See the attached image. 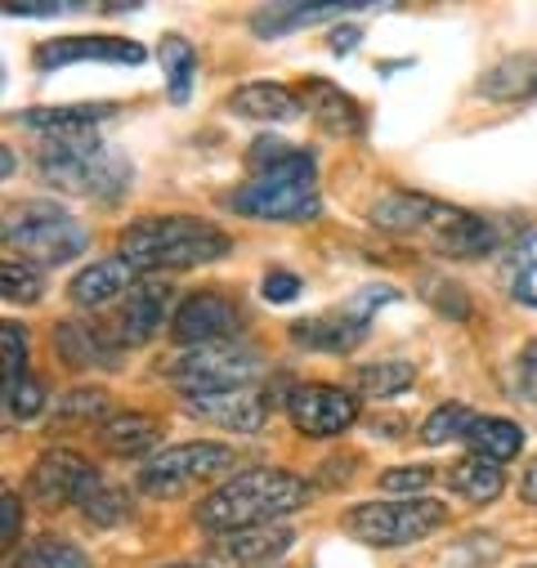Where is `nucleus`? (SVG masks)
<instances>
[{
  "label": "nucleus",
  "instance_id": "obj_44",
  "mask_svg": "<svg viewBox=\"0 0 537 568\" xmlns=\"http://www.w3.org/2000/svg\"><path fill=\"white\" fill-rule=\"evenodd\" d=\"M519 497H524L528 506H537V457L528 462V470H524V479H519Z\"/></svg>",
  "mask_w": 537,
  "mask_h": 568
},
{
  "label": "nucleus",
  "instance_id": "obj_20",
  "mask_svg": "<svg viewBox=\"0 0 537 568\" xmlns=\"http://www.w3.org/2000/svg\"><path fill=\"white\" fill-rule=\"evenodd\" d=\"M140 268H134L130 260H121V255H112V260H94L90 268H81L77 277H72V287H68V296H72V305H108V301H116V296H125L134 282Z\"/></svg>",
  "mask_w": 537,
  "mask_h": 568
},
{
  "label": "nucleus",
  "instance_id": "obj_34",
  "mask_svg": "<svg viewBox=\"0 0 537 568\" xmlns=\"http://www.w3.org/2000/svg\"><path fill=\"white\" fill-rule=\"evenodd\" d=\"M45 292V277L37 264L28 260H6V268H0V296H6L10 305H37Z\"/></svg>",
  "mask_w": 537,
  "mask_h": 568
},
{
  "label": "nucleus",
  "instance_id": "obj_32",
  "mask_svg": "<svg viewBox=\"0 0 537 568\" xmlns=\"http://www.w3.org/2000/svg\"><path fill=\"white\" fill-rule=\"evenodd\" d=\"M77 510H81L90 524H103V528H112L116 519H125V510H130V497H125V488H116V484H108L103 475H94V484L85 488V497L77 501Z\"/></svg>",
  "mask_w": 537,
  "mask_h": 568
},
{
  "label": "nucleus",
  "instance_id": "obj_45",
  "mask_svg": "<svg viewBox=\"0 0 537 568\" xmlns=\"http://www.w3.org/2000/svg\"><path fill=\"white\" fill-rule=\"evenodd\" d=\"M327 45H332L336 54H345V50H354V45H358V28H336Z\"/></svg>",
  "mask_w": 537,
  "mask_h": 568
},
{
  "label": "nucleus",
  "instance_id": "obj_14",
  "mask_svg": "<svg viewBox=\"0 0 537 568\" xmlns=\"http://www.w3.org/2000/svg\"><path fill=\"white\" fill-rule=\"evenodd\" d=\"M41 68H68V63H144V45L125 41V37H59L37 45Z\"/></svg>",
  "mask_w": 537,
  "mask_h": 568
},
{
  "label": "nucleus",
  "instance_id": "obj_1",
  "mask_svg": "<svg viewBox=\"0 0 537 568\" xmlns=\"http://www.w3.org/2000/svg\"><path fill=\"white\" fill-rule=\"evenodd\" d=\"M305 497H310V484L301 475L260 466V470H242L229 484H220L206 501H197L193 519L211 537H229V532L264 528L268 519H283V515L301 510Z\"/></svg>",
  "mask_w": 537,
  "mask_h": 568
},
{
  "label": "nucleus",
  "instance_id": "obj_43",
  "mask_svg": "<svg viewBox=\"0 0 537 568\" xmlns=\"http://www.w3.org/2000/svg\"><path fill=\"white\" fill-rule=\"evenodd\" d=\"M72 6H63V0H19V6H6L10 19H54Z\"/></svg>",
  "mask_w": 537,
  "mask_h": 568
},
{
  "label": "nucleus",
  "instance_id": "obj_7",
  "mask_svg": "<svg viewBox=\"0 0 537 568\" xmlns=\"http://www.w3.org/2000/svg\"><path fill=\"white\" fill-rule=\"evenodd\" d=\"M166 376L175 381V389L184 398L193 394H220V389H237V385H255L264 376V358L246 345V341H215V345H193L184 349Z\"/></svg>",
  "mask_w": 537,
  "mask_h": 568
},
{
  "label": "nucleus",
  "instance_id": "obj_16",
  "mask_svg": "<svg viewBox=\"0 0 537 568\" xmlns=\"http://www.w3.org/2000/svg\"><path fill=\"white\" fill-rule=\"evenodd\" d=\"M367 318L354 314V310H327V314H314V318H301L292 323V341L314 349V354H349L367 341Z\"/></svg>",
  "mask_w": 537,
  "mask_h": 568
},
{
  "label": "nucleus",
  "instance_id": "obj_13",
  "mask_svg": "<svg viewBox=\"0 0 537 568\" xmlns=\"http://www.w3.org/2000/svg\"><path fill=\"white\" fill-rule=\"evenodd\" d=\"M237 327H242V305L220 292L184 296L171 318V336L180 345H215V341H229Z\"/></svg>",
  "mask_w": 537,
  "mask_h": 568
},
{
  "label": "nucleus",
  "instance_id": "obj_23",
  "mask_svg": "<svg viewBox=\"0 0 537 568\" xmlns=\"http://www.w3.org/2000/svg\"><path fill=\"white\" fill-rule=\"evenodd\" d=\"M229 112L251 116V121H296L305 112L301 94L278 85V81H246L229 94Z\"/></svg>",
  "mask_w": 537,
  "mask_h": 568
},
{
  "label": "nucleus",
  "instance_id": "obj_46",
  "mask_svg": "<svg viewBox=\"0 0 537 568\" xmlns=\"http://www.w3.org/2000/svg\"><path fill=\"white\" fill-rule=\"evenodd\" d=\"M166 568H206V564H166Z\"/></svg>",
  "mask_w": 537,
  "mask_h": 568
},
{
  "label": "nucleus",
  "instance_id": "obj_37",
  "mask_svg": "<svg viewBox=\"0 0 537 568\" xmlns=\"http://www.w3.org/2000/svg\"><path fill=\"white\" fill-rule=\"evenodd\" d=\"M41 407H45V385H41L37 376H23L19 385H6V412H10L14 420L41 416Z\"/></svg>",
  "mask_w": 537,
  "mask_h": 568
},
{
  "label": "nucleus",
  "instance_id": "obj_9",
  "mask_svg": "<svg viewBox=\"0 0 537 568\" xmlns=\"http://www.w3.org/2000/svg\"><path fill=\"white\" fill-rule=\"evenodd\" d=\"M287 416L301 435L332 439V435H345L358 420V398L341 385H296L287 398Z\"/></svg>",
  "mask_w": 537,
  "mask_h": 568
},
{
  "label": "nucleus",
  "instance_id": "obj_24",
  "mask_svg": "<svg viewBox=\"0 0 537 568\" xmlns=\"http://www.w3.org/2000/svg\"><path fill=\"white\" fill-rule=\"evenodd\" d=\"M162 444V420L149 412H116L99 425V448L112 457H149Z\"/></svg>",
  "mask_w": 537,
  "mask_h": 568
},
{
  "label": "nucleus",
  "instance_id": "obj_3",
  "mask_svg": "<svg viewBox=\"0 0 537 568\" xmlns=\"http://www.w3.org/2000/svg\"><path fill=\"white\" fill-rule=\"evenodd\" d=\"M37 166L50 189L90 197V202H121L130 189V158L116 153L112 144H103L99 134L41 139Z\"/></svg>",
  "mask_w": 537,
  "mask_h": 568
},
{
  "label": "nucleus",
  "instance_id": "obj_21",
  "mask_svg": "<svg viewBox=\"0 0 537 568\" xmlns=\"http://www.w3.org/2000/svg\"><path fill=\"white\" fill-rule=\"evenodd\" d=\"M444 202L426 197V193H408V189H394L385 197L372 202V224L389 229V233H430V224L439 220Z\"/></svg>",
  "mask_w": 537,
  "mask_h": 568
},
{
  "label": "nucleus",
  "instance_id": "obj_33",
  "mask_svg": "<svg viewBox=\"0 0 537 568\" xmlns=\"http://www.w3.org/2000/svg\"><path fill=\"white\" fill-rule=\"evenodd\" d=\"M475 416H479V412H470L466 403H444V407H435V412L422 420V444L439 448V444H448V439H466L470 425H475Z\"/></svg>",
  "mask_w": 537,
  "mask_h": 568
},
{
  "label": "nucleus",
  "instance_id": "obj_12",
  "mask_svg": "<svg viewBox=\"0 0 537 568\" xmlns=\"http://www.w3.org/2000/svg\"><path fill=\"white\" fill-rule=\"evenodd\" d=\"M184 407L193 416L220 425V430L255 435L268 420V412H274V398H268V389H260V385H237V389H220V394H193V398H184Z\"/></svg>",
  "mask_w": 537,
  "mask_h": 568
},
{
  "label": "nucleus",
  "instance_id": "obj_40",
  "mask_svg": "<svg viewBox=\"0 0 537 568\" xmlns=\"http://www.w3.org/2000/svg\"><path fill=\"white\" fill-rule=\"evenodd\" d=\"M515 394L537 407V341H528L515 358Z\"/></svg>",
  "mask_w": 537,
  "mask_h": 568
},
{
  "label": "nucleus",
  "instance_id": "obj_6",
  "mask_svg": "<svg viewBox=\"0 0 537 568\" xmlns=\"http://www.w3.org/2000/svg\"><path fill=\"white\" fill-rule=\"evenodd\" d=\"M345 532L367 541V546H413L430 532H439L448 524V506L430 501V497H413V501H363L345 510Z\"/></svg>",
  "mask_w": 537,
  "mask_h": 568
},
{
  "label": "nucleus",
  "instance_id": "obj_5",
  "mask_svg": "<svg viewBox=\"0 0 537 568\" xmlns=\"http://www.w3.org/2000/svg\"><path fill=\"white\" fill-rule=\"evenodd\" d=\"M6 242L28 264H68L90 246V229L50 202H23L6 220Z\"/></svg>",
  "mask_w": 537,
  "mask_h": 568
},
{
  "label": "nucleus",
  "instance_id": "obj_42",
  "mask_svg": "<svg viewBox=\"0 0 537 568\" xmlns=\"http://www.w3.org/2000/svg\"><path fill=\"white\" fill-rule=\"evenodd\" d=\"M19 524H23V506H19V493L6 488L0 493V537H6V546H14L19 537Z\"/></svg>",
  "mask_w": 537,
  "mask_h": 568
},
{
  "label": "nucleus",
  "instance_id": "obj_11",
  "mask_svg": "<svg viewBox=\"0 0 537 568\" xmlns=\"http://www.w3.org/2000/svg\"><path fill=\"white\" fill-rule=\"evenodd\" d=\"M166 310H171V282H162V277H140V282H134V287L121 296V305H116V314L108 318V327H112V336L121 341V349H134V345H144V341L158 336Z\"/></svg>",
  "mask_w": 537,
  "mask_h": 568
},
{
  "label": "nucleus",
  "instance_id": "obj_38",
  "mask_svg": "<svg viewBox=\"0 0 537 568\" xmlns=\"http://www.w3.org/2000/svg\"><path fill=\"white\" fill-rule=\"evenodd\" d=\"M430 470L426 466H403V470H385L381 475V493H403V501H413V493L430 488Z\"/></svg>",
  "mask_w": 537,
  "mask_h": 568
},
{
  "label": "nucleus",
  "instance_id": "obj_10",
  "mask_svg": "<svg viewBox=\"0 0 537 568\" xmlns=\"http://www.w3.org/2000/svg\"><path fill=\"white\" fill-rule=\"evenodd\" d=\"M94 466L72 453V448H45L28 475V493L32 501H41L45 510H59V506H77L85 497V488L94 484Z\"/></svg>",
  "mask_w": 537,
  "mask_h": 568
},
{
  "label": "nucleus",
  "instance_id": "obj_31",
  "mask_svg": "<svg viewBox=\"0 0 537 568\" xmlns=\"http://www.w3.org/2000/svg\"><path fill=\"white\" fill-rule=\"evenodd\" d=\"M10 568H90V555L68 537H37L14 555Z\"/></svg>",
  "mask_w": 537,
  "mask_h": 568
},
{
  "label": "nucleus",
  "instance_id": "obj_41",
  "mask_svg": "<svg viewBox=\"0 0 537 568\" xmlns=\"http://www.w3.org/2000/svg\"><path fill=\"white\" fill-rule=\"evenodd\" d=\"M301 296V277L287 273V268H268L264 273V301H274V305H287Z\"/></svg>",
  "mask_w": 537,
  "mask_h": 568
},
{
  "label": "nucleus",
  "instance_id": "obj_39",
  "mask_svg": "<svg viewBox=\"0 0 537 568\" xmlns=\"http://www.w3.org/2000/svg\"><path fill=\"white\" fill-rule=\"evenodd\" d=\"M0 341H6V385H19L23 381V363H28V332L6 323L0 327Z\"/></svg>",
  "mask_w": 537,
  "mask_h": 568
},
{
  "label": "nucleus",
  "instance_id": "obj_17",
  "mask_svg": "<svg viewBox=\"0 0 537 568\" xmlns=\"http://www.w3.org/2000/svg\"><path fill=\"white\" fill-rule=\"evenodd\" d=\"M112 116H116L112 103H72V108H28L14 116V125L37 130L41 139H77V134H94V125Z\"/></svg>",
  "mask_w": 537,
  "mask_h": 568
},
{
  "label": "nucleus",
  "instance_id": "obj_26",
  "mask_svg": "<svg viewBox=\"0 0 537 568\" xmlns=\"http://www.w3.org/2000/svg\"><path fill=\"white\" fill-rule=\"evenodd\" d=\"M466 444H470V457H484V462L506 466L510 457H519L524 430H519L515 420H506V416H475Z\"/></svg>",
  "mask_w": 537,
  "mask_h": 568
},
{
  "label": "nucleus",
  "instance_id": "obj_28",
  "mask_svg": "<svg viewBox=\"0 0 537 568\" xmlns=\"http://www.w3.org/2000/svg\"><path fill=\"white\" fill-rule=\"evenodd\" d=\"M349 385L363 398H394V394L417 385V367L413 363H367L349 376Z\"/></svg>",
  "mask_w": 537,
  "mask_h": 568
},
{
  "label": "nucleus",
  "instance_id": "obj_19",
  "mask_svg": "<svg viewBox=\"0 0 537 568\" xmlns=\"http://www.w3.org/2000/svg\"><path fill=\"white\" fill-rule=\"evenodd\" d=\"M430 242H435V251H444L453 260H475V255H484L493 246V229L479 215L444 202L439 220L430 224Z\"/></svg>",
  "mask_w": 537,
  "mask_h": 568
},
{
  "label": "nucleus",
  "instance_id": "obj_36",
  "mask_svg": "<svg viewBox=\"0 0 537 568\" xmlns=\"http://www.w3.org/2000/svg\"><path fill=\"white\" fill-rule=\"evenodd\" d=\"M510 292L519 305H533L537 310V233L524 237L510 255Z\"/></svg>",
  "mask_w": 537,
  "mask_h": 568
},
{
  "label": "nucleus",
  "instance_id": "obj_22",
  "mask_svg": "<svg viewBox=\"0 0 537 568\" xmlns=\"http://www.w3.org/2000/svg\"><path fill=\"white\" fill-rule=\"evenodd\" d=\"M358 10H385V6H372V0H345V6H264L251 14V32L287 37L305 23H323V19H341V14H358Z\"/></svg>",
  "mask_w": 537,
  "mask_h": 568
},
{
  "label": "nucleus",
  "instance_id": "obj_2",
  "mask_svg": "<svg viewBox=\"0 0 537 568\" xmlns=\"http://www.w3.org/2000/svg\"><path fill=\"white\" fill-rule=\"evenodd\" d=\"M233 251V237L197 215H144L121 229V260H130L144 273H171V268H197L211 260H224Z\"/></svg>",
  "mask_w": 537,
  "mask_h": 568
},
{
  "label": "nucleus",
  "instance_id": "obj_4",
  "mask_svg": "<svg viewBox=\"0 0 537 568\" xmlns=\"http://www.w3.org/2000/svg\"><path fill=\"white\" fill-rule=\"evenodd\" d=\"M224 206L242 220H274V224H296L318 215V171L310 153H292L274 166H260L246 184H237Z\"/></svg>",
  "mask_w": 537,
  "mask_h": 568
},
{
  "label": "nucleus",
  "instance_id": "obj_29",
  "mask_svg": "<svg viewBox=\"0 0 537 568\" xmlns=\"http://www.w3.org/2000/svg\"><path fill=\"white\" fill-rule=\"evenodd\" d=\"M158 59H162V72H166L171 103H189V94H193V77H197V50H193L184 37H162Z\"/></svg>",
  "mask_w": 537,
  "mask_h": 568
},
{
  "label": "nucleus",
  "instance_id": "obj_15",
  "mask_svg": "<svg viewBox=\"0 0 537 568\" xmlns=\"http://www.w3.org/2000/svg\"><path fill=\"white\" fill-rule=\"evenodd\" d=\"M59 341V358L77 372H99V367H116L121 363V341L112 336L108 323H90V318H72L54 332Z\"/></svg>",
  "mask_w": 537,
  "mask_h": 568
},
{
  "label": "nucleus",
  "instance_id": "obj_8",
  "mask_svg": "<svg viewBox=\"0 0 537 568\" xmlns=\"http://www.w3.org/2000/svg\"><path fill=\"white\" fill-rule=\"evenodd\" d=\"M233 448L229 444H215V439H197V444H175L158 457L144 462L140 470V488L149 497H180V493H193L220 475L233 470Z\"/></svg>",
  "mask_w": 537,
  "mask_h": 568
},
{
  "label": "nucleus",
  "instance_id": "obj_27",
  "mask_svg": "<svg viewBox=\"0 0 537 568\" xmlns=\"http://www.w3.org/2000/svg\"><path fill=\"white\" fill-rule=\"evenodd\" d=\"M448 484H453V493H462L466 501H493V497L506 488V475H501L497 462L462 457V462L448 470Z\"/></svg>",
  "mask_w": 537,
  "mask_h": 568
},
{
  "label": "nucleus",
  "instance_id": "obj_35",
  "mask_svg": "<svg viewBox=\"0 0 537 568\" xmlns=\"http://www.w3.org/2000/svg\"><path fill=\"white\" fill-rule=\"evenodd\" d=\"M54 420L59 425H81V420H108V394L103 389H68L59 403H54Z\"/></svg>",
  "mask_w": 537,
  "mask_h": 568
},
{
  "label": "nucleus",
  "instance_id": "obj_25",
  "mask_svg": "<svg viewBox=\"0 0 537 568\" xmlns=\"http://www.w3.org/2000/svg\"><path fill=\"white\" fill-rule=\"evenodd\" d=\"M292 541H296L292 528H246V532L215 537V555L229 559V564H242V568H264L278 555H287Z\"/></svg>",
  "mask_w": 537,
  "mask_h": 568
},
{
  "label": "nucleus",
  "instance_id": "obj_18",
  "mask_svg": "<svg viewBox=\"0 0 537 568\" xmlns=\"http://www.w3.org/2000/svg\"><path fill=\"white\" fill-rule=\"evenodd\" d=\"M296 94H301L305 112H310L327 134H363V112H358V103H354L341 85H332V81H323V77H310Z\"/></svg>",
  "mask_w": 537,
  "mask_h": 568
},
{
  "label": "nucleus",
  "instance_id": "obj_30",
  "mask_svg": "<svg viewBox=\"0 0 537 568\" xmlns=\"http://www.w3.org/2000/svg\"><path fill=\"white\" fill-rule=\"evenodd\" d=\"M479 90H484L488 99H528V94H537V54L497 63V68L479 81Z\"/></svg>",
  "mask_w": 537,
  "mask_h": 568
}]
</instances>
